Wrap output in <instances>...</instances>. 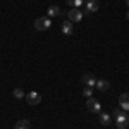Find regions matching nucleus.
Listing matches in <instances>:
<instances>
[{"label":"nucleus","instance_id":"obj_10","mask_svg":"<svg viewBox=\"0 0 129 129\" xmlns=\"http://www.w3.org/2000/svg\"><path fill=\"white\" fill-rule=\"evenodd\" d=\"M72 31H74V28H72V24H71V21H66V22H62V33L64 35H72Z\"/></svg>","mask_w":129,"mask_h":129},{"label":"nucleus","instance_id":"obj_12","mask_svg":"<svg viewBox=\"0 0 129 129\" xmlns=\"http://www.w3.org/2000/svg\"><path fill=\"white\" fill-rule=\"evenodd\" d=\"M47 14H48V17H55V16H60V9L57 5H50L48 10H47Z\"/></svg>","mask_w":129,"mask_h":129},{"label":"nucleus","instance_id":"obj_6","mask_svg":"<svg viewBox=\"0 0 129 129\" xmlns=\"http://www.w3.org/2000/svg\"><path fill=\"white\" fill-rule=\"evenodd\" d=\"M98 2L96 0H86V4H84V14H93V12H96L98 10Z\"/></svg>","mask_w":129,"mask_h":129},{"label":"nucleus","instance_id":"obj_5","mask_svg":"<svg viewBox=\"0 0 129 129\" xmlns=\"http://www.w3.org/2000/svg\"><path fill=\"white\" fill-rule=\"evenodd\" d=\"M67 17H69L71 22H79V21H83V10L71 9L69 12H67Z\"/></svg>","mask_w":129,"mask_h":129},{"label":"nucleus","instance_id":"obj_2","mask_svg":"<svg viewBox=\"0 0 129 129\" xmlns=\"http://www.w3.org/2000/svg\"><path fill=\"white\" fill-rule=\"evenodd\" d=\"M50 26H52V21H50L48 16L47 17H38L35 21V28L38 31H47V29H50Z\"/></svg>","mask_w":129,"mask_h":129},{"label":"nucleus","instance_id":"obj_13","mask_svg":"<svg viewBox=\"0 0 129 129\" xmlns=\"http://www.w3.org/2000/svg\"><path fill=\"white\" fill-rule=\"evenodd\" d=\"M83 4H86V0H67V5H71L72 9H79Z\"/></svg>","mask_w":129,"mask_h":129},{"label":"nucleus","instance_id":"obj_3","mask_svg":"<svg viewBox=\"0 0 129 129\" xmlns=\"http://www.w3.org/2000/svg\"><path fill=\"white\" fill-rule=\"evenodd\" d=\"M86 107L93 114H100L102 112V105H100L98 100H95V98H86Z\"/></svg>","mask_w":129,"mask_h":129},{"label":"nucleus","instance_id":"obj_1","mask_svg":"<svg viewBox=\"0 0 129 129\" xmlns=\"http://www.w3.org/2000/svg\"><path fill=\"white\" fill-rule=\"evenodd\" d=\"M114 117H115V126H117V129H127L129 117L122 112V109L114 110Z\"/></svg>","mask_w":129,"mask_h":129},{"label":"nucleus","instance_id":"obj_4","mask_svg":"<svg viewBox=\"0 0 129 129\" xmlns=\"http://www.w3.org/2000/svg\"><path fill=\"white\" fill-rule=\"evenodd\" d=\"M24 98H26V102H28V105H33V107L38 105V103H41V95L36 93V91H29Z\"/></svg>","mask_w":129,"mask_h":129},{"label":"nucleus","instance_id":"obj_8","mask_svg":"<svg viewBox=\"0 0 129 129\" xmlns=\"http://www.w3.org/2000/svg\"><path fill=\"white\" fill-rule=\"evenodd\" d=\"M119 107L124 112H129V93H122L119 96Z\"/></svg>","mask_w":129,"mask_h":129},{"label":"nucleus","instance_id":"obj_17","mask_svg":"<svg viewBox=\"0 0 129 129\" xmlns=\"http://www.w3.org/2000/svg\"><path fill=\"white\" fill-rule=\"evenodd\" d=\"M126 4H127V5H129V0H126Z\"/></svg>","mask_w":129,"mask_h":129},{"label":"nucleus","instance_id":"obj_18","mask_svg":"<svg viewBox=\"0 0 129 129\" xmlns=\"http://www.w3.org/2000/svg\"><path fill=\"white\" fill-rule=\"evenodd\" d=\"M14 129H21V127H17V126H16V127H14Z\"/></svg>","mask_w":129,"mask_h":129},{"label":"nucleus","instance_id":"obj_7","mask_svg":"<svg viewBox=\"0 0 129 129\" xmlns=\"http://www.w3.org/2000/svg\"><path fill=\"white\" fill-rule=\"evenodd\" d=\"M81 79H83V84L86 88H95V84H96V78L93 74H83Z\"/></svg>","mask_w":129,"mask_h":129},{"label":"nucleus","instance_id":"obj_9","mask_svg":"<svg viewBox=\"0 0 129 129\" xmlns=\"http://www.w3.org/2000/svg\"><path fill=\"white\" fill-rule=\"evenodd\" d=\"M95 88L98 89V91H107V89L110 88V84H109V81H105V79H96V84H95Z\"/></svg>","mask_w":129,"mask_h":129},{"label":"nucleus","instance_id":"obj_14","mask_svg":"<svg viewBox=\"0 0 129 129\" xmlns=\"http://www.w3.org/2000/svg\"><path fill=\"white\" fill-rule=\"evenodd\" d=\"M16 126H17V127H21V129H29V127H31V124H29V120H28V119L19 120V122H17Z\"/></svg>","mask_w":129,"mask_h":129},{"label":"nucleus","instance_id":"obj_16","mask_svg":"<svg viewBox=\"0 0 129 129\" xmlns=\"http://www.w3.org/2000/svg\"><path fill=\"white\" fill-rule=\"evenodd\" d=\"M83 95H84V98H91V95H93V88H86L83 91Z\"/></svg>","mask_w":129,"mask_h":129},{"label":"nucleus","instance_id":"obj_11","mask_svg":"<svg viewBox=\"0 0 129 129\" xmlns=\"http://www.w3.org/2000/svg\"><path fill=\"white\" fill-rule=\"evenodd\" d=\"M100 124L102 126H109L110 124V114H107V112H100Z\"/></svg>","mask_w":129,"mask_h":129},{"label":"nucleus","instance_id":"obj_19","mask_svg":"<svg viewBox=\"0 0 129 129\" xmlns=\"http://www.w3.org/2000/svg\"><path fill=\"white\" fill-rule=\"evenodd\" d=\"M127 19H129V12H127Z\"/></svg>","mask_w":129,"mask_h":129},{"label":"nucleus","instance_id":"obj_15","mask_svg":"<svg viewBox=\"0 0 129 129\" xmlns=\"http://www.w3.org/2000/svg\"><path fill=\"white\" fill-rule=\"evenodd\" d=\"M14 96H16V98H24L26 95H24V91H22L21 88H16L14 89Z\"/></svg>","mask_w":129,"mask_h":129}]
</instances>
